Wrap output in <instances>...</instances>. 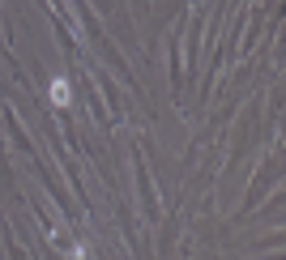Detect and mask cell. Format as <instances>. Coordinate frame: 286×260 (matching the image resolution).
<instances>
[{"label": "cell", "mask_w": 286, "mask_h": 260, "mask_svg": "<svg viewBox=\"0 0 286 260\" xmlns=\"http://www.w3.org/2000/svg\"><path fill=\"white\" fill-rule=\"evenodd\" d=\"M52 94H56V102H60V107L68 102V86H64V81H56V86H52Z\"/></svg>", "instance_id": "6da1fadb"}]
</instances>
